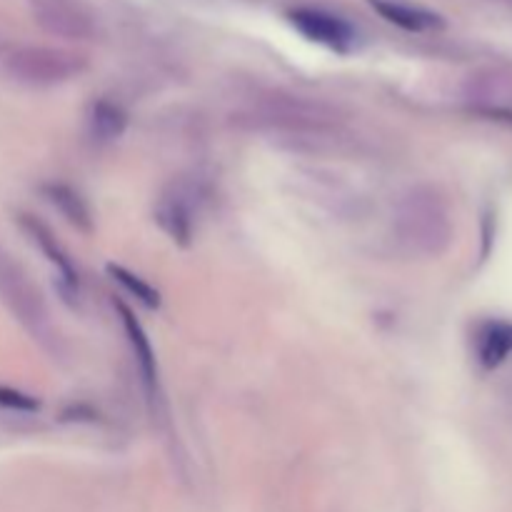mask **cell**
Listing matches in <instances>:
<instances>
[{"label": "cell", "mask_w": 512, "mask_h": 512, "mask_svg": "<svg viewBox=\"0 0 512 512\" xmlns=\"http://www.w3.org/2000/svg\"><path fill=\"white\" fill-rule=\"evenodd\" d=\"M393 233L403 250L418 258H438L453 240L448 205L433 188H413L398 200Z\"/></svg>", "instance_id": "cell-1"}, {"label": "cell", "mask_w": 512, "mask_h": 512, "mask_svg": "<svg viewBox=\"0 0 512 512\" xmlns=\"http://www.w3.org/2000/svg\"><path fill=\"white\" fill-rule=\"evenodd\" d=\"M20 223H23V228L28 230V235L33 238V243H38L40 250L48 255L50 263H53L55 268L60 270L63 285H68L70 290H75V293H78V273H75V268H73V263H70L68 253H65V250L58 245V240L53 238V233H50V230L45 228L40 220L30 218V215H23V218H20Z\"/></svg>", "instance_id": "cell-11"}, {"label": "cell", "mask_w": 512, "mask_h": 512, "mask_svg": "<svg viewBox=\"0 0 512 512\" xmlns=\"http://www.w3.org/2000/svg\"><path fill=\"white\" fill-rule=\"evenodd\" d=\"M85 58L80 53L63 48H43V45H25L13 50L5 60V73L10 80L30 88H50V85L68 83L85 70Z\"/></svg>", "instance_id": "cell-3"}, {"label": "cell", "mask_w": 512, "mask_h": 512, "mask_svg": "<svg viewBox=\"0 0 512 512\" xmlns=\"http://www.w3.org/2000/svg\"><path fill=\"white\" fill-rule=\"evenodd\" d=\"M375 10L383 15L388 23L398 25V28L410 30V33H428V30H440L445 20L433 10L418 8V5L398 3V0H370Z\"/></svg>", "instance_id": "cell-9"}, {"label": "cell", "mask_w": 512, "mask_h": 512, "mask_svg": "<svg viewBox=\"0 0 512 512\" xmlns=\"http://www.w3.org/2000/svg\"><path fill=\"white\" fill-rule=\"evenodd\" d=\"M30 13L45 33L65 40H88L95 18L80 0H30Z\"/></svg>", "instance_id": "cell-6"}, {"label": "cell", "mask_w": 512, "mask_h": 512, "mask_svg": "<svg viewBox=\"0 0 512 512\" xmlns=\"http://www.w3.org/2000/svg\"><path fill=\"white\" fill-rule=\"evenodd\" d=\"M290 23L295 25V30L305 35L313 43L325 45L330 50H338V53H348L355 45V30L348 20L338 18L333 13H325L318 8H298L288 15Z\"/></svg>", "instance_id": "cell-7"}, {"label": "cell", "mask_w": 512, "mask_h": 512, "mask_svg": "<svg viewBox=\"0 0 512 512\" xmlns=\"http://www.w3.org/2000/svg\"><path fill=\"white\" fill-rule=\"evenodd\" d=\"M38 400L33 395H25L20 390L13 388H0V408H10V410H25V413H33L38 410Z\"/></svg>", "instance_id": "cell-15"}, {"label": "cell", "mask_w": 512, "mask_h": 512, "mask_svg": "<svg viewBox=\"0 0 512 512\" xmlns=\"http://www.w3.org/2000/svg\"><path fill=\"white\" fill-rule=\"evenodd\" d=\"M115 310H118L120 323H123L125 335H128L130 348H133L135 363H138L140 378H143L148 400L150 403L158 405L160 403V375H158V360H155L150 338L145 335L143 325L138 323V318L133 315V310H130L123 300H115Z\"/></svg>", "instance_id": "cell-8"}, {"label": "cell", "mask_w": 512, "mask_h": 512, "mask_svg": "<svg viewBox=\"0 0 512 512\" xmlns=\"http://www.w3.org/2000/svg\"><path fill=\"white\" fill-rule=\"evenodd\" d=\"M125 125H128V115L120 105L110 103V100H98L90 105L88 133L98 143H110V140L120 138L125 133Z\"/></svg>", "instance_id": "cell-13"}, {"label": "cell", "mask_w": 512, "mask_h": 512, "mask_svg": "<svg viewBox=\"0 0 512 512\" xmlns=\"http://www.w3.org/2000/svg\"><path fill=\"white\" fill-rule=\"evenodd\" d=\"M253 123L288 133H320L338 123V110L320 100L270 98L255 108Z\"/></svg>", "instance_id": "cell-4"}, {"label": "cell", "mask_w": 512, "mask_h": 512, "mask_svg": "<svg viewBox=\"0 0 512 512\" xmlns=\"http://www.w3.org/2000/svg\"><path fill=\"white\" fill-rule=\"evenodd\" d=\"M512 355V323L490 320L478 333V360L485 370H495Z\"/></svg>", "instance_id": "cell-10"}, {"label": "cell", "mask_w": 512, "mask_h": 512, "mask_svg": "<svg viewBox=\"0 0 512 512\" xmlns=\"http://www.w3.org/2000/svg\"><path fill=\"white\" fill-rule=\"evenodd\" d=\"M200 188L188 180L170 183L155 205V223L178 245H190L195 238V223L200 210Z\"/></svg>", "instance_id": "cell-5"}, {"label": "cell", "mask_w": 512, "mask_h": 512, "mask_svg": "<svg viewBox=\"0 0 512 512\" xmlns=\"http://www.w3.org/2000/svg\"><path fill=\"white\" fill-rule=\"evenodd\" d=\"M108 273L113 275L115 283L123 285V288L128 290V293L133 295V298L138 300V303H143L145 308H148V310L160 308V293L153 288V285L145 283L143 278L133 275V273H130V270L120 268V265H108Z\"/></svg>", "instance_id": "cell-14"}, {"label": "cell", "mask_w": 512, "mask_h": 512, "mask_svg": "<svg viewBox=\"0 0 512 512\" xmlns=\"http://www.w3.org/2000/svg\"><path fill=\"white\" fill-rule=\"evenodd\" d=\"M0 300L35 340L53 348L58 335H55L53 323H50L43 293L30 280L23 265L13 260V255L3 248H0Z\"/></svg>", "instance_id": "cell-2"}, {"label": "cell", "mask_w": 512, "mask_h": 512, "mask_svg": "<svg viewBox=\"0 0 512 512\" xmlns=\"http://www.w3.org/2000/svg\"><path fill=\"white\" fill-rule=\"evenodd\" d=\"M43 193L45 198L60 210V215H63L70 225H75V228L83 230V233H90V230H93V215H90L88 203L80 198L78 190L70 188V185L65 183H48L43 188Z\"/></svg>", "instance_id": "cell-12"}]
</instances>
